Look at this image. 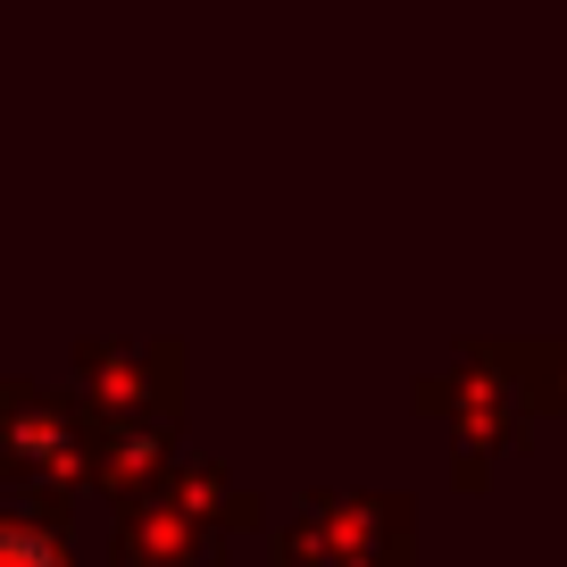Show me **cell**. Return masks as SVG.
Listing matches in <instances>:
<instances>
[{
    "mask_svg": "<svg viewBox=\"0 0 567 567\" xmlns=\"http://www.w3.org/2000/svg\"><path fill=\"white\" fill-rule=\"evenodd\" d=\"M0 567H68V559H59L51 534H34V526H0Z\"/></svg>",
    "mask_w": 567,
    "mask_h": 567,
    "instance_id": "1",
    "label": "cell"
}]
</instances>
